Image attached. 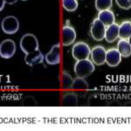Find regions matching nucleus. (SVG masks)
Returning a JSON list of instances; mask_svg holds the SVG:
<instances>
[{
    "label": "nucleus",
    "mask_w": 131,
    "mask_h": 131,
    "mask_svg": "<svg viewBox=\"0 0 131 131\" xmlns=\"http://www.w3.org/2000/svg\"><path fill=\"white\" fill-rule=\"evenodd\" d=\"M2 30L5 34H15L19 29V21L14 16H7L2 21Z\"/></svg>",
    "instance_id": "obj_5"
},
{
    "label": "nucleus",
    "mask_w": 131,
    "mask_h": 131,
    "mask_svg": "<svg viewBox=\"0 0 131 131\" xmlns=\"http://www.w3.org/2000/svg\"><path fill=\"white\" fill-rule=\"evenodd\" d=\"M76 39V31L73 27L65 25L62 28V44L64 46H71Z\"/></svg>",
    "instance_id": "obj_8"
},
{
    "label": "nucleus",
    "mask_w": 131,
    "mask_h": 131,
    "mask_svg": "<svg viewBox=\"0 0 131 131\" xmlns=\"http://www.w3.org/2000/svg\"><path fill=\"white\" fill-rule=\"evenodd\" d=\"M2 1V3H1V8H0V10H4V8H5V0H1Z\"/></svg>",
    "instance_id": "obj_24"
},
{
    "label": "nucleus",
    "mask_w": 131,
    "mask_h": 131,
    "mask_svg": "<svg viewBox=\"0 0 131 131\" xmlns=\"http://www.w3.org/2000/svg\"><path fill=\"white\" fill-rule=\"evenodd\" d=\"M72 89L86 92V91L88 89V82L85 81L84 78L77 77L75 80H73V85H72Z\"/></svg>",
    "instance_id": "obj_17"
},
{
    "label": "nucleus",
    "mask_w": 131,
    "mask_h": 131,
    "mask_svg": "<svg viewBox=\"0 0 131 131\" xmlns=\"http://www.w3.org/2000/svg\"><path fill=\"white\" fill-rule=\"evenodd\" d=\"M45 60L49 65H58L60 62V44L52 46L51 51L45 55Z\"/></svg>",
    "instance_id": "obj_9"
},
{
    "label": "nucleus",
    "mask_w": 131,
    "mask_h": 131,
    "mask_svg": "<svg viewBox=\"0 0 131 131\" xmlns=\"http://www.w3.org/2000/svg\"><path fill=\"white\" fill-rule=\"evenodd\" d=\"M17 1L18 0H5V2L6 4H8V5H13V4L17 3Z\"/></svg>",
    "instance_id": "obj_23"
},
{
    "label": "nucleus",
    "mask_w": 131,
    "mask_h": 131,
    "mask_svg": "<svg viewBox=\"0 0 131 131\" xmlns=\"http://www.w3.org/2000/svg\"><path fill=\"white\" fill-rule=\"evenodd\" d=\"M44 60H45V55L39 50L25 54V62L30 67H33L37 64H41Z\"/></svg>",
    "instance_id": "obj_11"
},
{
    "label": "nucleus",
    "mask_w": 131,
    "mask_h": 131,
    "mask_svg": "<svg viewBox=\"0 0 131 131\" xmlns=\"http://www.w3.org/2000/svg\"><path fill=\"white\" fill-rule=\"evenodd\" d=\"M22 1H27V0H22Z\"/></svg>",
    "instance_id": "obj_26"
},
{
    "label": "nucleus",
    "mask_w": 131,
    "mask_h": 131,
    "mask_svg": "<svg viewBox=\"0 0 131 131\" xmlns=\"http://www.w3.org/2000/svg\"><path fill=\"white\" fill-rule=\"evenodd\" d=\"M37 104V102L35 101L34 98L33 97H25L24 99V101H23V105H25V106H34V105Z\"/></svg>",
    "instance_id": "obj_22"
},
{
    "label": "nucleus",
    "mask_w": 131,
    "mask_h": 131,
    "mask_svg": "<svg viewBox=\"0 0 131 131\" xmlns=\"http://www.w3.org/2000/svg\"><path fill=\"white\" fill-rule=\"evenodd\" d=\"M113 5V0H95V8L97 10H110Z\"/></svg>",
    "instance_id": "obj_18"
},
{
    "label": "nucleus",
    "mask_w": 131,
    "mask_h": 131,
    "mask_svg": "<svg viewBox=\"0 0 131 131\" xmlns=\"http://www.w3.org/2000/svg\"><path fill=\"white\" fill-rule=\"evenodd\" d=\"M119 38V25L113 24L109 26H107L105 39L107 43H113Z\"/></svg>",
    "instance_id": "obj_12"
},
{
    "label": "nucleus",
    "mask_w": 131,
    "mask_h": 131,
    "mask_svg": "<svg viewBox=\"0 0 131 131\" xmlns=\"http://www.w3.org/2000/svg\"><path fill=\"white\" fill-rule=\"evenodd\" d=\"M122 55L119 51L115 48H111L107 51L106 54V63L109 67H115L121 63Z\"/></svg>",
    "instance_id": "obj_10"
},
{
    "label": "nucleus",
    "mask_w": 131,
    "mask_h": 131,
    "mask_svg": "<svg viewBox=\"0 0 131 131\" xmlns=\"http://www.w3.org/2000/svg\"><path fill=\"white\" fill-rule=\"evenodd\" d=\"M63 8L69 12H73L77 10L78 1L77 0H62Z\"/></svg>",
    "instance_id": "obj_19"
},
{
    "label": "nucleus",
    "mask_w": 131,
    "mask_h": 131,
    "mask_svg": "<svg viewBox=\"0 0 131 131\" xmlns=\"http://www.w3.org/2000/svg\"><path fill=\"white\" fill-rule=\"evenodd\" d=\"M16 52V44L12 39H5L0 45V56L4 59H10Z\"/></svg>",
    "instance_id": "obj_6"
},
{
    "label": "nucleus",
    "mask_w": 131,
    "mask_h": 131,
    "mask_svg": "<svg viewBox=\"0 0 131 131\" xmlns=\"http://www.w3.org/2000/svg\"><path fill=\"white\" fill-rule=\"evenodd\" d=\"M94 71V64L89 59L79 60L75 63L74 73L75 75L79 78H86L92 74Z\"/></svg>",
    "instance_id": "obj_1"
},
{
    "label": "nucleus",
    "mask_w": 131,
    "mask_h": 131,
    "mask_svg": "<svg viewBox=\"0 0 131 131\" xmlns=\"http://www.w3.org/2000/svg\"><path fill=\"white\" fill-rule=\"evenodd\" d=\"M115 2L121 9L129 10L131 8V0H115Z\"/></svg>",
    "instance_id": "obj_21"
},
{
    "label": "nucleus",
    "mask_w": 131,
    "mask_h": 131,
    "mask_svg": "<svg viewBox=\"0 0 131 131\" xmlns=\"http://www.w3.org/2000/svg\"><path fill=\"white\" fill-rule=\"evenodd\" d=\"M61 103L63 106H76L78 105V95L76 93L71 92L64 94L61 100Z\"/></svg>",
    "instance_id": "obj_16"
},
{
    "label": "nucleus",
    "mask_w": 131,
    "mask_h": 131,
    "mask_svg": "<svg viewBox=\"0 0 131 131\" xmlns=\"http://www.w3.org/2000/svg\"><path fill=\"white\" fill-rule=\"evenodd\" d=\"M131 36V22L123 21L119 25V38L122 39H128Z\"/></svg>",
    "instance_id": "obj_15"
},
{
    "label": "nucleus",
    "mask_w": 131,
    "mask_h": 131,
    "mask_svg": "<svg viewBox=\"0 0 131 131\" xmlns=\"http://www.w3.org/2000/svg\"><path fill=\"white\" fill-rule=\"evenodd\" d=\"M20 48L25 54L39 50V41L35 35L28 33L25 34L20 39Z\"/></svg>",
    "instance_id": "obj_2"
},
{
    "label": "nucleus",
    "mask_w": 131,
    "mask_h": 131,
    "mask_svg": "<svg viewBox=\"0 0 131 131\" xmlns=\"http://www.w3.org/2000/svg\"><path fill=\"white\" fill-rule=\"evenodd\" d=\"M107 51L103 46H96L91 50V59L94 64L96 66H101L106 63Z\"/></svg>",
    "instance_id": "obj_7"
},
{
    "label": "nucleus",
    "mask_w": 131,
    "mask_h": 131,
    "mask_svg": "<svg viewBox=\"0 0 131 131\" xmlns=\"http://www.w3.org/2000/svg\"><path fill=\"white\" fill-rule=\"evenodd\" d=\"M107 26L103 24L98 18L94 19L91 24L90 34L92 38L96 41H101L105 39V33H106Z\"/></svg>",
    "instance_id": "obj_4"
},
{
    "label": "nucleus",
    "mask_w": 131,
    "mask_h": 131,
    "mask_svg": "<svg viewBox=\"0 0 131 131\" xmlns=\"http://www.w3.org/2000/svg\"><path fill=\"white\" fill-rule=\"evenodd\" d=\"M72 55L77 61L86 60L91 55V48L85 42H78L73 46Z\"/></svg>",
    "instance_id": "obj_3"
},
{
    "label": "nucleus",
    "mask_w": 131,
    "mask_h": 131,
    "mask_svg": "<svg viewBox=\"0 0 131 131\" xmlns=\"http://www.w3.org/2000/svg\"><path fill=\"white\" fill-rule=\"evenodd\" d=\"M128 42H129V44H130V46H131V36H130L129 38H128Z\"/></svg>",
    "instance_id": "obj_25"
},
{
    "label": "nucleus",
    "mask_w": 131,
    "mask_h": 131,
    "mask_svg": "<svg viewBox=\"0 0 131 131\" xmlns=\"http://www.w3.org/2000/svg\"><path fill=\"white\" fill-rule=\"evenodd\" d=\"M98 18L106 25V26H109V25L115 24V14H114V12L110 10L99 12Z\"/></svg>",
    "instance_id": "obj_13"
},
{
    "label": "nucleus",
    "mask_w": 131,
    "mask_h": 131,
    "mask_svg": "<svg viewBox=\"0 0 131 131\" xmlns=\"http://www.w3.org/2000/svg\"><path fill=\"white\" fill-rule=\"evenodd\" d=\"M73 79L72 78V76L69 74L68 73H67L64 71L62 73V86L65 89H71L72 85H73Z\"/></svg>",
    "instance_id": "obj_20"
},
{
    "label": "nucleus",
    "mask_w": 131,
    "mask_h": 131,
    "mask_svg": "<svg viewBox=\"0 0 131 131\" xmlns=\"http://www.w3.org/2000/svg\"><path fill=\"white\" fill-rule=\"evenodd\" d=\"M117 50L121 53L122 57L128 58L131 56V46L128 39H120L117 43Z\"/></svg>",
    "instance_id": "obj_14"
}]
</instances>
